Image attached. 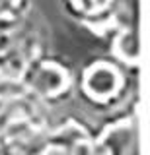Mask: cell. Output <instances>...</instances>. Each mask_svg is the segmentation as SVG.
Wrapping results in <instances>:
<instances>
[{
    "mask_svg": "<svg viewBox=\"0 0 150 155\" xmlns=\"http://www.w3.org/2000/svg\"><path fill=\"white\" fill-rule=\"evenodd\" d=\"M117 84H119L117 74L105 66L94 68L88 74V80H86V87L92 91V95L99 97V99L113 95L115 89H117Z\"/></svg>",
    "mask_w": 150,
    "mask_h": 155,
    "instance_id": "obj_1",
    "label": "cell"
}]
</instances>
